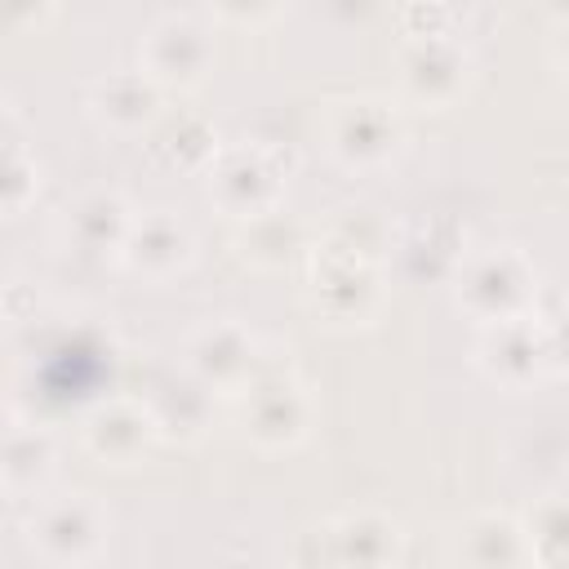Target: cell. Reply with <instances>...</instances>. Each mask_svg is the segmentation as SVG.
Returning a JSON list of instances; mask_svg holds the SVG:
<instances>
[{
  "label": "cell",
  "instance_id": "obj_1",
  "mask_svg": "<svg viewBox=\"0 0 569 569\" xmlns=\"http://www.w3.org/2000/svg\"><path fill=\"white\" fill-rule=\"evenodd\" d=\"M400 556V525L378 511H347L298 533L293 569H391Z\"/></svg>",
  "mask_w": 569,
  "mask_h": 569
},
{
  "label": "cell",
  "instance_id": "obj_2",
  "mask_svg": "<svg viewBox=\"0 0 569 569\" xmlns=\"http://www.w3.org/2000/svg\"><path fill=\"white\" fill-rule=\"evenodd\" d=\"M538 276L529 258L511 244H489L458 258V307H467L480 325L533 316Z\"/></svg>",
  "mask_w": 569,
  "mask_h": 569
},
{
  "label": "cell",
  "instance_id": "obj_3",
  "mask_svg": "<svg viewBox=\"0 0 569 569\" xmlns=\"http://www.w3.org/2000/svg\"><path fill=\"white\" fill-rule=\"evenodd\" d=\"M400 111L378 93H351L325 102V138L342 164H382L400 147Z\"/></svg>",
  "mask_w": 569,
  "mask_h": 569
},
{
  "label": "cell",
  "instance_id": "obj_4",
  "mask_svg": "<svg viewBox=\"0 0 569 569\" xmlns=\"http://www.w3.org/2000/svg\"><path fill=\"white\" fill-rule=\"evenodd\" d=\"M107 538V511L93 502V493H58L31 507L27 542L49 565H84L98 556Z\"/></svg>",
  "mask_w": 569,
  "mask_h": 569
},
{
  "label": "cell",
  "instance_id": "obj_5",
  "mask_svg": "<svg viewBox=\"0 0 569 569\" xmlns=\"http://www.w3.org/2000/svg\"><path fill=\"white\" fill-rule=\"evenodd\" d=\"M138 58H142V71L160 89H169V84H196L209 71V62H213V31H209V22L200 13L169 9V13H160L142 31Z\"/></svg>",
  "mask_w": 569,
  "mask_h": 569
},
{
  "label": "cell",
  "instance_id": "obj_6",
  "mask_svg": "<svg viewBox=\"0 0 569 569\" xmlns=\"http://www.w3.org/2000/svg\"><path fill=\"white\" fill-rule=\"evenodd\" d=\"M280 182H284L280 160L258 142L222 147L209 164V196L227 213H236L240 222L258 218V213H271L276 200H280Z\"/></svg>",
  "mask_w": 569,
  "mask_h": 569
},
{
  "label": "cell",
  "instance_id": "obj_7",
  "mask_svg": "<svg viewBox=\"0 0 569 569\" xmlns=\"http://www.w3.org/2000/svg\"><path fill=\"white\" fill-rule=\"evenodd\" d=\"M311 298L329 320H365L378 302V267L373 258L325 240L311 253Z\"/></svg>",
  "mask_w": 569,
  "mask_h": 569
},
{
  "label": "cell",
  "instance_id": "obj_8",
  "mask_svg": "<svg viewBox=\"0 0 569 569\" xmlns=\"http://www.w3.org/2000/svg\"><path fill=\"white\" fill-rule=\"evenodd\" d=\"M396 71L413 102H449L467 84V49L453 36H405Z\"/></svg>",
  "mask_w": 569,
  "mask_h": 569
},
{
  "label": "cell",
  "instance_id": "obj_9",
  "mask_svg": "<svg viewBox=\"0 0 569 569\" xmlns=\"http://www.w3.org/2000/svg\"><path fill=\"white\" fill-rule=\"evenodd\" d=\"M253 333L236 320H209L187 338V369L218 387V391H244L258 378Z\"/></svg>",
  "mask_w": 569,
  "mask_h": 569
},
{
  "label": "cell",
  "instance_id": "obj_10",
  "mask_svg": "<svg viewBox=\"0 0 569 569\" xmlns=\"http://www.w3.org/2000/svg\"><path fill=\"white\" fill-rule=\"evenodd\" d=\"M240 400H244V431L258 445L280 449V445L302 440L311 405H307V391H302L298 378H289V373H258L240 391Z\"/></svg>",
  "mask_w": 569,
  "mask_h": 569
},
{
  "label": "cell",
  "instance_id": "obj_11",
  "mask_svg": "<svg viewBox=\"0 0 569 569\" xmlns=\"http://www.w3.org/2000/svg\"><path fill=\"white\" fill-rule=\"evenodd\" d=\"M89 111L111 133H138L160 116V84L142 67H116L89 84Z\"/></svg>",
  "mask_w": 569,
  "mask_h": 569
},
{
  "label": "cell",
  "instance_id": "obj_12",
  "mask_svg": "<svg viewBox=\"0 0 569 569\" xmlns=\"http://www.w3.org/2000/svg\"><path fill=\"white\" fill-rule=\"evenodd\" d=\"M476 356H480V369L489 378H498L502 387H525L547 365V347H542V333H538V320L533 316L485 325Z\"/></svg>",
  "mask_w": 569,
  "mask_h": 569
},
{
  "label": "cell",
  "instance_id": "obj_13",
  "mask_svg": "<svg viewBox=\"0 0 569 569\" xmlns=\"http://www.w3.org/2000/svg\"><path fill=\"white\" fill-rule=\"evenodd\" d=\"M80 431H84L89 453L102 458V462H133L151 445V436H160L151 409L138 405V400H120V396L116 400H98L84 413Z\"/></svg>",
  "mask_w": 569,
  "mask_h": 569
},
{
  "label": "cell",
  "instance_id": "obj_14",
  "mask_svg": "<svg viewBox=\"0 0 569 569\" xmlns=\"http://www.w3.org/2000/svg\"><path fill=\"white\" fill-rule=\"evenodd\" d=\"M133 213L116 187H89L67 204V240L84 253H120Z\"/></svg>",
  "mask_w": 569,
  "mask_h": 569
},
{
  "label": "cell",
  "instance_id": "obj_15",
  "mask_svg": "<svg viewBox=\"0 0 569 569\" xmlns=\"http://www.w3.org/2000/svg\"><path fill=\"white\" fill-rule=\"evenodd\" d=\"M187 253H191V236L169 209H151V213L133 218L124 249H120V258L138 276H169L173 267L187 262Z\"/></svg>",
  "mask_w": 569,
  "mask_h": 569
},
{
  "label": "cell",
  "instance_id": "obj_16",
  "mask_svg": "<svg viewBox=\"0 0 569 569\" xmlns=\"http://www.w3.org/2000/svg\"><path fill=\"white\" fill-rule=\"evenodd\" d=\"M462 556L471 569H520L529 560L525 525L502 511H480L462 525Z\"/></svg>",
  "mask_w": 569,
  "mask_h": 569
},
{
  "label": "cell",
  "instance_id": "obj_17",
  "mask_svg": "<svg viewBox=\"0 0 569 569\" xmlns=\"http://www.w3.org/2000/svg\"><path fill=\"white\" fill-rule=\"evenodd\" d=\"M209 382H200L191 369L178 373V378H164L151 396V418H156V431L164 436H182V440H196L209 422Z\"/></svg>",
  "mask_w": 569,
  "mask_h": 569
},
{
  "label": "cell",
  "instance_id": "obj_18",
  "mask_svg": "<svg viewBox=\"0 0 569 569\" xmlns=\"http://www.w3.org/2000/svg\"><path fill=\"white\" fill-rule=\"evenodd\" d=\"M4 489L22 493L36 489L53 467V436L40 422H13L4 431Z\"/></svg>",
  "mask_w": 569,
  "mask_h": 569
},
{
  "label": "cell",
  "instance_id": "obj_19",
  "mask_svg": "<svg viewBox=\"0 0 569 569\" xmlns=\"http://www.w3.org/2000/svg\"><path fill=\"white\" fill-rule=\"evenodd\" d=\"M525 547L538 569H569V498L547 493L525 516Z\"/></svg>",
  "mask_w": 569,
  "mask_h": 569
},
{
  "label": "cell",
  "instance_id": "obj_20",
  "mask_svg": "<svg viewBox=\"0 0 569 569\" xmlns=\"http://www.w3.org/2000/svg\"><path fill=\"white\" fill-rule=\"evenodd\" d=\"M151 151H156L164 164H178V169H191V164L218 156V151H213V129L204 124V116H191V111L169 116V120L156 129Z\"/></svg>",
  "mask_w": 569,
  "mask_h": 569
},
{
  "label": "cell",
  "instance_id": "obj_21",
  "mask_svg": "<svg viewBox=\"0 0 569 569\" xmlns=\"http://www.w3.org/2000/svg\"><path fill=\"white\" fill-rule=\"evenodd\" d=\"M0 142H4V160H0V200H4V213H18L31 196H36V182H40V169H36V156L27 151V142H22V133H18V120H13V111H4V133H0Z\"/></svg>",
  "mask_w": 569,
  "mask_h": 569
},
{
  "label": "cell",
  "instance_id": "obj_22",
  "mask_svg": "<svg viewBox=\"0 0 569 569\" xmlns=\"http://www.w3.org/2000/svg\"><path fill=\"white\" fill-rule=\"evenodd\" d=\"M298 249V222L280 209L271 213H258V218H244L240 222V253L271 267V262H284L289 253Z\"/></svg>",
  "mask_w": 569,
  "mask_h": 569
},
{
  "label": "cell",
  "instance_id": "obj_23",
  "mask_svg": "<svg viewBox=\"0 0 569 569\" xmlns=\"http://www.w3.org/2000/svg\"><path fill=\"white\" fill-rule=\"evenodd\" d=\"M542 347H547V365L569 369V298H560L551 311H533Z\"/></svg>",
  "mask_w": 569,
  "mask_h": 569
},
{
  "label": "cell",
  "instance_id": "obj_24",
  "mask_svg": "<svg viewBox=\"0 0 569 569\" xmlns=\"http://www.w3.org/2000/svg\"><path fill=\"white\" fill-rule=\"evenodd\" d=\"M453 9L449 4H405L400 9V22H405V36H453Z\"/></svg>",
  "mask_w": 569,
  "mask_h": 569
},
{
  "label": "cell",
  "instance_id": "obj_25",
  "mask_svg": "<svg viewBox=\"0 0 569 569\" xmlns=\"http://www.w3.org/2000/svg\"><path fill=\"white\" fill-rule=\"evenodd\" d=\"M547 44H551V58H556V67H560V71L569 76V9H560V13L551 18Z\"/></svg>",
  "mask_w": 569,
  "mask_h": 569
}]
</instances>
